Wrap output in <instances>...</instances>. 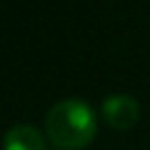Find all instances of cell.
Here are the masks:
<instances>
[{"label": "cell", "instance_id": "7a4b0ae2", "mask_svg": "<svg viewBox=\"0 0 150 150\" xmlns=\"http://www.w3.org/2000/svg\"><path fill=\"white\" fill-rule=\"evenodd\" d=\"M103 118L118 130H128L138 123L140 105L130 95H110L103 103Z\"/></svg>", "mask_w": 150, "mask_h": 150}, {"label": "cell", "instance_id": "3957f363", "mask_svg": "<svg viewBox=\"0 0 150 150\" xmlns=\"http://www.w3.org/2000/svg\"><path fill=\"white\" fill-rule=\"evenodd\" d=\"M5 150H45V140L33 125H15L5 135Z\"/></svg>", "mask_w": 150, "mask_h": 150}, {"label": "cell", "instance_id": "6da1fadb", "mask_svg": "<svg viewBox=\"0 0 150 150\" xmlns=\"http://www.w3.org/2000/svg\"><path fill=\"white\" fill-rule=\"evenodd\" d=\"M48 135L58 148L73 150L83 148L93 140L95 135V112L90 110L85 100L70 98L58 105H53V110L48 112Z\"/></svg>", "mask_w": 150, "mask_h": 150}]
</instances>
